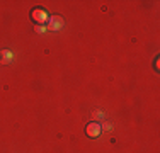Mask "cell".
<instances>
[{
    "mask_svg": "<svg viewBox=\"0 0 160 153\" xmlns=\"http://www.w3.org/2000/svg\"><path fill=\"white\" fill-rule=\"evenodd\" d=\"M94 117H96V119H102V117H104V114H102V111H94Z\"/></svg>",
    "mask_w": 160,
    "mask_h": 153,
    "instance_id": "5",
    "label": "cell"
},
{
    "mask_svg": "<svg viewBox=\"0 0 160 153\" xmlns=\"http://www.w3.org/2000/svg\"><path fill=\"white\" fill-rule=\"evenodd\" d=\"M12 60H14L12 51H9V49H3V51L0 53V61H2V63H10Z\"/></svg>",
    "mask_w": 160,
    "mask_h": 153,
    "instance_id": "4",
    "label": "cell"
},
{
    "mask_svg": "<svg viewBox=\"0 0 160 153\" xmlns=\"http://www.w3.org/2000/svg\"><path fill=\"white\" fill-rule=\"evenodd\" d=\"M36 31H38V32H46V26H36Z\"/></svg>",
    "mask_w": 160,
    "mask_h": 153,
    "instance_id": "6",
    "label": "cell"
},
{
    "mask_svg": "<svg viewBox=\"0 0 160 153\" xmlns=\"http://www.w3.org/2000/svg\"><path fill=\"white\" fill-rule=\"evenodd\" d=\"M63 19L60 15H55V17H49L48 19V31H60L63 27Z\"/></svg>",
    "mask_w": 160,
    "mask_h": 153,
    "instance_id": "3",
    "label": "cell"
},
{
    "mask_svg": "<svg viewBox=\"0 0 160 153\" xmlns=\"http://www.w3.org/2000/svg\"><path fill=\"white\" fill-rule=\"evenodd\" d=\"M31 19H32L34 22H36L38 26H44V24H48L49 15L46 14V10H44V9H41V7H36V9L31 10Z\"/></svg>",
    "mask_w": 160,
    "mask_h": 153,
    "instance_id": "1",
    "label": "cell"
},
{
    "mask_svg": "<svg viewBox=\"0 0 160 153\" xmlns=\"http://www.w3.org/2000/svg\"><path fill=\"white\" fill-rule=\"evenodd\" d=\"M101 133H102V126L99 124L97 121L89 122V124L85 126V135L89 138H97V136H101Z\"/></svg>",
    "mask_w": 160,
    "mask_h": 153,
    "instance_id": "2",
    "label": "cell"
}]
</instances>
